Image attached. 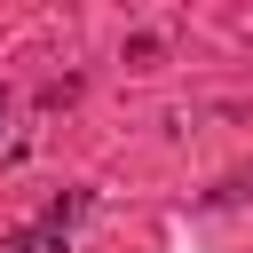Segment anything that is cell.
<instances>
[{
	"label": "cell",
	"mask_w": 253,
	"mask_h": 253,
	"mask_svg": "<svg viewBox=\"0 0 253 253\" xmlns=\"http://www.w3.org/2000/svg\"><path fill=\"white\" fill-rule=\"evenodd\" d=\"M87 206H95L87 190H55V198L40 206V221H24V229H8V253H63Z\"/></svg>",
	"instance_id": "cell-1"
},
{
	"label": "cell",
	"mask_w": 253,
	"mask_h": 253,
	"mask_svg": "<svg viewBox=\"0 0 253 253\" xmlns=\"http://www.w3.org/2000/svg\"><path fill=\"white\" fill-rule=\"evenodd\" d=\"M0 119H8V95H0Z\"/></svg>",
	"instance_id": "cell-2"
}]
</instances>
